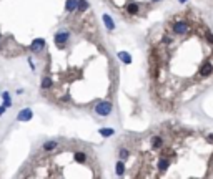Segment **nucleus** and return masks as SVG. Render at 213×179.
I'll return each mask as SVG.
<instances>
[{
  "instance_id": "f257e3e1",
  "label": "nucleus",
  "mask_w": 213,
  "mask_h": 179,
  "mask_svg": "<svg viewBox=\"0 0 213 179\" xmlns=\"http://www.w3.org/2000/svg\"><path fill=\"white\" fill-rule=\"evenodd\" d=\"M112 110H113V106H112L110 101H100V103L95 106V113L100 115V116H108L110 113H112Z\"/></svg>"
},
{
  "instance_id": "f03ea898",
  "label": "nucleus",
  "mask_w": 213,
  "mask_h": 179,
  "mask_svg": "<svg viewBox=\"0 0 213 179\" xmlns=\"http://www.w3.org/2000/svg\"><path fill=\"white\" fill-rule=\"evenodd\" d=\"M70 38V33L65 32V30H62V32H57L55 33V43H57V47H63Z\"/></svg>"
},
{
  "instance_id": "7ed1b4c3",
  "label": "nucleus",
  "mask_w": 213,
  "mask_h": 179,
  "mask_svg": "<svg viewBox=\"0 0 213 179\" xmlns=\"http://www.w3.org/2000/svg\"><path fill=\"white\" fill-rule=\"evenodd\" d=\"M45 47H47V42H45L44 38H35L32 42V45H30V48H32L35 53H40V51H44Z\"/></svg>"
},
{
  "instance_id": "20e7f679",
  "label": "nucleus",
  "mask_w": 213,
  "mask_h": 179,
  "mask_svg": "<svg viewBox=\"0 0 213 179\" xmlns=\"http://www.w3.org/2000/svg\"><path fill=\"white\" fill-rule=\"evenodd\" d=\"M173 32L177 33V35H185V33H188V23L187 22H177L173 25Z\"/></svg>"
},
{
  "instance_id": "39448f33",
  "label": "nucleus",
  "mask_w": 213,
  "mask_h": 179,
  "mask_svg": "<svg viewBox=\"0 0 213 179\" xmlns=\"http://www.w3.org/2000/svg\"><path fill=\"white\" fill-rule=\"evenodd\" d=\"M32 116H33V111L30 110V108H25V110H22L17 115V119H18V121H30Z\"/></svg>"
},
{
  "instance_id": "423d86ee",
  "label": "nucleus",
  "mask_w": 213,
  "mask_h": 179,
  "mask_svg": "<svg viewBox=\"0 0 213 179\" xmlns=\"http://www.w3.org/2000/svg\"><path fill=\"white\" fill-rule=\"evenodd\" d=\"M102 18H103V23H105V27H107L108 30H113V28H115V22H113V18L110 17L108 13H105Z\"/></svg>"
},
{
  "instance_id": "0eeeda50",
  "label": "nucleus",
  "mask_w": 213,
  "mask_h": 179,
  "mask_svg": "<svg viewBox=\"0 0 213 179\" xmlns=\"http://www.w3.org/2000/svg\"><path fill=\"white\" fill-rule=\"evenodd\" d=\"M150 143H152V148H153V149H160V148L163 146V138H162V136H153Z\"/></svg>"
},
{
  "instance_id": "6e6552de",
  "label": "nucleus",
  "mask_w": 213,
  "mask_h": 179,
  "mask_svg": "<svg viewBox=\"0 0 213 179\" xmlns=\"http://www.w3.org/2000/svg\"><path fill=\"white\" fill-rule=\"evenodd\" d=\"M138 10H140V5H138L137 2H130V4L126 5V12H128L130 15H135Z\"/></svg>"
},
{
  "instance_id": "1a4fd4ad",
  "label": "nucleus",
  "mask_w": 213,
  "mask_h": 179,
  "mask_svg": "<svg viewBox=\"0 0 213 179\" xmlns=\"http://www.w3.org/2000/svg\"><path fill=\"white\" fill-rule=\"evenodd\" d=\"M73 159H75L77 163H80V164H83V163H87V154L82 153V151H77V153L73 154Z\"/></svg>"
},
{
  "instance_id": "9d476101",
  "label": "nucleus",
  "mask_w": 213,
  "mask_h": 179,
  "mask_svg": "<svg viewBox=\"0 0 213 179\" xmlns=\"http://www.w3.org/2000/svg\"><path fill=\"white\" fill-rule=\"evenodd\" d=\"M211 72H213L211 63H205V65L202 66V70H200V76H208Z\"/></svg>"
},
{
  "instance_id": "9b49d317",
  "label": "nucleus",
  "mask_w": 213,
  "mask_h": 179,
  "mask_svg": "<svg viewBox=\"0 0 213 179\" xmlns=\"http://www.w3.org/2000/svg\"><path fill=\"white\" fill-rule=\"evenodd\" d=\"M77 5H78V0H67L65 10L67 12H73V10H77Z\"/></svg>"
},
{
  "instance_id": "f8f14e48",
  "label": "nucleus",
  "mask_w": 213,
  "mask_h": 179,
  "mask_svg": "<svg viewBox=\"0 0 213 179\" xmlns=\"http://www.w3.org/2000/svg\"><path fill=\"white\" fill-rule=\"evenodd\" d=\"M90 8V4H88L87 0H78V5H77V10L78 12H87Z\"/></svg>"
},
{
  "instance_id": "ddd939ff",
  "label": "nucleus",
  "mask_w": 213,
  "mask_h": 179,
  "mask_svg": "<svg viewBox=\"0 0 213 179\" xmlns=\"http://www.w3.org/2000/svg\"><path fill=\"white\" fill-rule=\"evenodd\" d=\"M100 134H102L103 138L113 136V134H115V129H113V128H102V129H100Z\"/></svg>"
},
{
  "instance_id": "4468645a",
  "label": "nucleus",
  "mask_w": 213,
  "mask_h": 179,
  "mask_svg": "<svg viewBox=\"0 0 213 179\" xmlns=\"http://www.w3.org/2000/svg\"><path fill=\"white\" fill-rule=\"evenodd\" d=\"M168 166H170V161L166 158H162L158 161V169H160V171H166V169H168Z\"/></svg>"
},
{
  "instance_id": "2eb2a0df",
  "label": "nucleus",
  "mask_w": 213,
  "mask_h": 179,
  "mask_svg": "<svg viewBox=\"0 0 213 179\" xmlns=\"http://www.w3.org/2000/svg\"><path fill=\"white\" fill-rule=\"evenodd\" d=\"M118 58L123 61V63H126V65L132 63V57H130L128 53H125V51H120V53H118Z\"/></svg>"
},
{
  "instance_id": "dca6fc26",
  "label": "nucleus",
  "mask_w": 213,
  "mask_h": 179,
  "mask_svg": "<svg viewBox=\"0 0 213 179\" xmlns=\"http://www.w3.org/2000/svg\"><path fill=\"white\" fill-rule=\"evenodd\" d=\"M117 174H118V176H123V174H125V163H123L122 159L117 163Z\"/></svg>"
},
{
  "instance_id": "f3484780",
  "label": "nucleus",
  "mask_w": 213,
  "mask_h": 179,
  "mask_svg": "<svg viewBox=\"0 0 213 179\" xmlns=\"http://www.w3.org/2000/svg\"><path fill=\"white\" fill-rule=\"evenodd\" d=\"M4 106L5 108L12 106V100H10V93H8V91H5V93H4Z\"/></svg>"
},
{
  "instance_id": "a211bd4d",
  "label": "nucleus",
  "mask_w": 213,
  "mask_h": 179,
  "mask_svg": "<svg viewBox=\"0 0 213 179\" xmlns=\"http://www.w3.org/2000/svg\"><path fill=\"white\" fill-rule=\"evenodd\" d=\"M52 86V78L50 76H45L44 80H42V90H47Z\"/></svg>"
},
{
  "instance_id": "6ab92c4d",
  "label": "nucleus",
  "mask_w": 213,
  "mask_h": 179,
  "mask_svg": "<svg viewBox=\"0 0 213 179\" xmlns=\"http://www.w3.org/2000/svg\"><path fill=\"white\" fill-rule=\"evenodd\" d=\"M57 141H48V143H45L44 144V149L45 151H52V149H55V148H57Z\"/></svg>"
},
{
  "instance_id": "aec40b11",
  "label": "nucleus",
  "mask_w": 213,
  "mask_h": 179,
  "mask_svg": "<svg viewBox=\"0 0 213 179\" xmlns=\"http://www.w3.org/2000/svg\"><path fill=\"white\" fill-rule=\"evenodd\" d=\"M118 156H120V159H122V161H125V159L130 156V151H128V149H120Z\"/></svg>"
},
{
  "instance_id": "412c9836",
  "label": "nucleus",
  "mask_w": 213,
  "mask_h": 179,
  "mask_svg": "<svg viewBox=\"0 0 213 179\" xmlns=\"http://www.w3.org/2000/svg\"><path fill=\"white\" fill-rule=\"evenodd\" d=\"M206 38H208L210 43H213V35H211V33H208V35H206Z\"/></svg>"
},
{
  "instance_id": "4be33fe9",
  "label": "nucleus",
  "mask_w": 213,
  "mask_h": 179,
  "mask_svg": "<svg viewBox=\"0 0 213 179\" xmlns=\"http://www.w3.org/2000/svg\"><path fill=\"white\" fill-rule=\"evenodd\" d=\"M4 113H5V106H0V116L4 115Z\"/></svg>"
},
{
  "instance_id": "5701e85b",
  "label": "nucleus",
  "mask_w": 213,
  "mask_h": 179,
  "mask_svg": "<svg viewBox=\"0 0 213 179\" xmlns=\"http://www.w3.org/2000/svg\"><path fill=\"white\" fill-rule=\"evenodd\" d=\"M206 141H213V134H208V136H206Z\"/></svg>"
},
{
  "instance_id": "b1692460",
  "label": "nucleus",
  "mask_w": 213,
  "mask_h": 179,
  "mask_svg": "<svg viewBox=\"0 0 213 179\" xmlns=\"http://www.w3.org/2000/svg\"><path fill=\"white\" fill-rule=\"evenodd\" d=\"M178 2H180V4H185V2H188V0H178Z\"/></svg>"
},
{
  "instance_id": "393cba45",
  "label": "nucleus",
  "mask_w": 213,
  "mask_h": 179,
  "mask_svg": "<svg viewBox=\"0 0 213 179\" xmlns=\"http://www.w3.org/2000/svg\"><path fill=\"white\" fill-rule=\"evenodd\" d=\"M153 2H160V0H153Z\"/></svg>"
},
{
  "instance_id": "a878e982",
  "label": "nucleus",
  "mask_w": 213,
  "mask_h": 179,
  "mask_svg": "<svg viewBox=\"0 0 213 179\" xmlns=\"http://www.w3.org/2000/svg\"><path fill=\"white\" fill-rule=\"evenodd\" d=\"M0 38H2V35H0Z\"/></svg>"
}]
</instances>
